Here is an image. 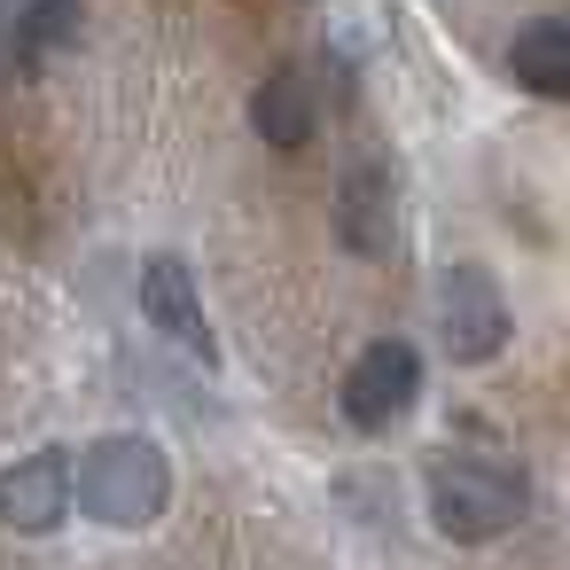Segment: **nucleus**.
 Wrapping results in <instances>:
<instances>
[{
	"label": "nucleus",
	"mask_w": 570,
	"mask_h": 570,
	"mask_svg": "<svg viewBox=\"0 0 570 570\" xmlns=\"http://www.w3.org/2000/svg\"><path fill=\"white\" fill-rule=\"evenodd\" d=\"M523 508H531V484H523V469H515L508 453H492V445H453V453L430 461V523H438V539L484 547V539L515 531Z\"/></svg>",
	"instance_id": "nucleus-1"
},
{
	"label": "nucleus",
	"mask_w": 570,
	"mask_h": 570,
	"mask_svg": "<svg viewBox=\"0 0 570 570\" xmlns=\"http://www.w3.org/2000/svg\"><path fill=\"white\" fill-rule=\"evenodd\" d=\"M71 508H87L95 523L110 531H141L173 508V461L157 438L141 430H118V438H95L71 469Z\"/></svg>",
	"instance_id": "nucleus-2"
},
{
	"label": "nucleus",
	"mask_w": 570,
	"mask_h": 570,
	"mask_svg": "<svg viewBox=\"0 0 570 570\" xmlns=\"http://www.w3.org/2000/svg\"><path fill=\"white\" fill-rule=\"evenodd\" d=\"M508 336H515V313H508L500 282L484 266H445L438 274V344H445V360L484 367V360L508 352Z\"/></svg>",
	"instance_id": "nucleus-3"
},
{
	"label": "nucleus",
	"mask_w": 570,
	"mask_h": 570,
	"mask_svg": "<svg viewBox=\"0 0 570 570\" xmlns=\"http://www.w3.org/2000/svg\"><path fill=\"white\" fill-rule=\"evenodd\" d=\"M344 422L352 430H367V438H383L391 422H406L414 414V399H422V352L406 344V336H375L352 367H344Z\"/></svg>",
	"instance_id": "nucleus-4"
},
{
	"label": "nucleus",
	"mask_w": 570,
	"mask_h": 570,
	"mask_svg": "<svg viewBox=\"0 0 570 570\" xmlns=\"http://www.w3.org/2000/svg\"><path fill=\"white\" fill-rule=\"evenodd\" d=\"M336 243L352 258H391L399 243V173L383 157H352L336 180Z\"/></svg>",
	"instance_id": "nucleus-5"
},
{
	"label": "nucleus",
	"mask_w": 570,
	"mask_h": 570,
	"mask_svg": "<svg viewBox=\"0 0 570 570\" xmlns=\"http://www.w3.org/2000/svg\"><path fill=\"white\" fill-rule=\"evenodd\" d=\"M63 515H71V453L63 445H40V453H24V461L0 469V523H9V531L40 539Z\"/></svg>",
	"instance_id": "nucleus-6"
},
{
	"label": "nucleus",
	"mask_w": 570,
	"mask_h": 570,
	"mask_svg": "<svg viewBox=\"0 0 570 570\" xmlns=\"http://www.w3.org/2000/svg\"><path fill=\"white\" fill-rule=\"evenodd\" d=\"M141 313L180 344V352H196V360H219V336H212V321H204V297H196V274L173 258V250H157L149 266H141Z\"/></svg>",
	"instance_id": "nucleus-7"
},
{
	"label": "nucleus",
	"mask_w": 570,
	"mask_h": 570,
	"mask_svg": "<svg viewBox=\"0 0 570 570\" xmlns=\"http://www.w3.org/2000/svg\"><path fill=\"white\" fill-rule=\"evenodd\" d=\"M508 79L539 102H570V17H531L508 40Z\"/></svg>",
	"instance_id": "nucleus-8"
},
{
	"label": "nucleus",
	"mask_w": 570,
	"mask_h": 570,
	"mask_svg": "<svg viewBox=\"0 0 570 570\" xmlns=\"http://www.w3.org/2000/svg\"><path fill=\"white\" fill-rule=\"evenodd\" d=\"M250 126L274 141V149H305L313 126H321V95L305 71H266V87L250 95Z\"/></svg>",
	"instance_id": "nucleus-9"
},
{
	"label": "nucleus",
	"mask_w": 570,
	"mask_h": 570,
	"mask_svg": "<svg viewBox=\"0 0 570 570\" xmlns=\"http://www.w3.org/2000/svg\"><path fill=\"white\" fill-rule=\"evenodd\" d=\"M71 32H79V0H24L17 24H9V63L17 71H40Z\"/></svg>",
	"instance_id": "nucleus-10"
}]
</instances>
